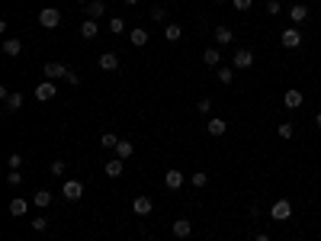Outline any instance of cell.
Returning a JSON list of instances; mask_svg holds the SVG:
<instances>
[{
  "instance_id": "1",
  "label": "cell",
  "mask_w": 321,
  "mask_h": 241,
  "mask_svg": "<svg viewBox=\"0 0 321 241\" xmlns=\"http://www.w3.org/2000/svg\"><path fill=\"white\" fill-rule=\"evenodd\" d=\"M39 23L45 29H55L58 23H61V10H55V7H42V13H39Z\"/></svg>"
},
{
  "instance_id": "2",
  "label": "cell",
  "mask_w": 321,
  "mask_h": 241,
  "mask_svg": "<svg viewBox=\"0 0 321 241\" xmlns=\"http://www.w3.org/2000/svg\"><path fill=\"white\" fill-rule=\"evenodd\" d=\"M61 193H64V200L77 203V200H81V196H84V183H81V180H64Z\"/></svg>"
},
{
  "instance_id": "3",
  "label": "cell",
  "mask_w": 321,
  "mask_h": 241,
  "mask_svg": "<svg viewBox=\"0 0 321 241\" xmlns=\"http://www.w3.org/2000/svg\"><path fill=\"white\" fill-rule=\"evenodd\" d=\"M270 215H273L276 222H286L289 215H292V203H289V200H276L273 209H270Z\"/></svg>"
},
{
  "instance_id": "4",
  "label": "cell",
  "mask_w": 321,
  "mask_h": 241,
  "mask_svg": "<svg viewBox=\"0 0 321 241\" xmlns=\"http://www.w3.org/2000/svg\"><path fill=\"white\" fill-rule=\"evenodd\" d=\"M52 96H55V84H52V81L45 77V81H42L39 87H35V100H39V103H48Z\"/></svg>"
},
{
  "instance_id": "5",
  "label": "cell",
  "mask_w": 321,
  "mask_h": 241,
  "mask_svg": "<svg viewBox=\"0 0 321 241\" xmlns=\"http://www.w3.org/2000/svg\"><path fill=\"white\" fill-rule=\"evenodd\" d=\"M183 183H186V177L180 171H167L164 174V186H167V190H180Z\"/></svg>"
},
{
  "instance_id": "6",
  "label": "cell",
  "mask_w": 321,
  "mask_h": 241,
  "mask_svg": "<svg viewBox=\"0 0 321 241\" xmlns=\"http://www.w3.org/2000/svg\"><path fill=\"white\" fill-rule=\"evenodd\" d=\"M132 209H135V215H151L154 203H151L148 196H135V200H132Z\"/></svg>"
},
{
  "instance_id": "7",
  "label": "cell",
  "mask_w": 321,
  "mask_h": 241,
  "mask_svg": "<svg viewBox=\"0 0 321 241\" xmlns=\"http://www.w3.org/2000/svg\"><path fill=\"white\" fill-rule=\"evenodd\" d=\"M254 64V52L251 48H238L234 52V68H251Z\"/></svg>"
},
{
  "instance_id": "8",
  "label": "cell",
  "mask_w": 321,
  "mask_h": 241,
  "mask_svg": "<svg viewBox=\"0 0 321 241\" xmlns=\"http://www.w3.org/2000/svg\"><path fill=\"white\" fill-rule=\"evenodd\" d=\"M68 74H71V71L64 68V64H58V61H48L45 64V77H48V81H55V77H68Z\"/></svg>"
},
{
  "instance_id": "9",
  "label": "cell",
  "mask_w": 321,
  "mask_h": 241,
  "mask_svg": "<svg viewBox=\"0 0 321 241\" xmlns=\"http://www.w3.org/2000/svg\"><path fill=\"white\" fill-rule=\"evenodd\" d=\"M283 103H286L289 106V110H299V106H302V90H286V93H283Z\"/></svg>"
},
{
  "instance_id": "10",
  "label": "cell",
  "mask_w": 321,
  "mask_h": 241,
  "mask_svg": "<svg viewBox=\"0 0 321 241\" xmlns=\"http://www.w3.org/2000/svg\"><path fill=\"white\" fill-rule=\"evenodd\" d=\"M280 39H283V45H286V48H299V45H302V35H299V29H286V32H283Z\"/></svg>"
},
{
  "instance_id": "11",
  "label": "cell",
  "mask_w": 321,
  "mask_h": 241,
  "mask_svg": "<svg viewBox=\"0 0 321 241\" xmlns=\"http://www.w3.org/2000/svg\"><path fill=\"white\" fill-rule=\"evenodd\" d=\"M164 39L167 42H180L183 39V26H180V23H167L164 26Z\"/></svg>"
},
{
  "instance_id": "12",
  "label": "cell",
  "mask_w": 321,
  "mask_h": 241,
  "mask_svg": "<svg viewBox=\"0 0 321 241\" xmlns=\"http://www.w3.org/2000/svg\"><path fill=\"white\" fill-rule=\"evenodd\" d=\"M119 68V58L113 55V52H103L100 55V71H116Z\"/></svg>"
},
{
  "instance_id": "13",
  "label": "cell",
  "mask_w": 321,
  "mask_h": 241,
  "mask_svg": "<svg viewBox=\"0 0 321 241\" xmlns=\"http://www.w3.org/2000/svg\"><path fill=\"white\" fill-rule=\"evenodd\" d=\"M96 32H100L96 20H84L81 23V39H96Z\"/></svg>"
},
{
  "instance_id": "14",
  "label": "cell",
  "mask_w": 321,
  "mask_h": 241,
  "mask_svg": "<svg viewBox=\"0 0 321 241\" xmlns=\"http://www.w3.org/2000/svg\"><path fill=\"white\" fill-rule=\"evenodd\" d=\"M103 174H106V177H122V158H113V161H106Z\"/></svg>"
},
{
  "instance_id": "15",
  "label": "cell",
  "mask_w": 321,
  "mask_h": 241,
  "mask_svg": "<svg viewBox=\"0 0 321 241\" xmlns=\"http://www.w3.org/2000/svg\"><path fill=\"white\" fill-rule=\"evenodd\" d=\"M103 13H106V3H103V0H90L87 3V16L90 20H100Z\"/></svg>"
},
{
  "instance_id": "16",
  "label": "cell",
  "mask_w": 321,
  "mask_h": 241,
  "mask_svg": "<svg viewBox=\"0 0 321 241\" xmlns=\"http://www.w3.org/2000/svg\"><path fill=\"white\" fill-rule=\"evenodd\" d=\"M113 151H116V158H132V154H135V148H132V142H125V138H119V145L116 148H113Z\"/></svg>"
},
{
  "instance_id": "17",
  "label": "cell",
  "mask_w": 321,
  "mask_h": 241,
  "mask_svg": "<svg viewBox=\"0 0 321 241\" xmlns=\"http://www.w3.org/2000/svg\"><path fill=\"white\" fill-rule=\"evenodd\" d=\"M203 61L209 64V68H219V61H222V52H219V48H205V52H203Z\"/></svg>"
},
{
  "instance_id": "18",
  "label": "cell",
  "mask_w": 321,
  "mask_h": 241,
  "mask_svg": "<svg viewBox=\"0 0 321 241\" xmlns=\"http://www.w3.org/2000/svg\"><path fill=\"white\" fill-rule=\"evenodd\" d=\"M190 232H193V225L186 219H177L174 222V235H177V238H190Z\"/></svg>"
},
{
  "instance_id": "19",
  "label": "cell",
  "mask_w": 321,
  "mask_h": 241,
  "mask_svg": "<svg viewBox=\"0 0 321 241\" xmlns=\"http://www.w3.org/2000/svg\"><path fill=\"white\" fill-rule=\"evenodd\" d=\"M289 20H292V23H305L308 20V10L302 7V3H295V7H289Z\"/></svg>"
},
{
  "instance_id": "20",
  "label": "cell",
  "mask_w": 321,
  "mask_h": 241,
  "mask_svg": "<svg viewBox=\"0 0 321 241\" xmlns=\"http://www.w3.org/2000/svg\"><path fill=\"white\" fill-rule=\"evenodd\" d=\"M232 39H234V32L228 26H215V42H219V45H228Z\"/></svg>"
},
{
  "instance_id": "21",
  "label": "cell",
  "mask_w": 321,
  "mask_h": 241,
  "mask_svg": "<svg viewBox=\"0 0 321 241\" xmlns=\"http://www.w3.org/2000/svg\"><path fill=\"white\" fill-rule=\"evenodd\" d=\"M23 52V45H20V39H7L3 42V55H10V58H16Z\"/></svg>"
},
{
  "instance_id": "22",
  "label": "cell",
  "mask_w": 321,
  "mask_h": 241,
  "mask_svg": "<svg viewBox=\"0 0 321 241\" xmlns=\"http://www.w3.org/2000/svg\"><path fill=\"white\" fill-rule=\"evenodd\" d=\"M26 209H29L26 200H10V215H16V219H20V215H26Z\"/></svg>"
},
{
  "instance_id": "23",
  "label": "cell",
  "mask_w": 321,
  "mask_h": 241,
  "mask_svg": "<svg viewBox=\"0 0 321 241\" xmlns=\"http://www.w3.org/2000/svg\"><path fill=\"white\" fill-rule=\"evenodd\" d=\"M209 135H225V119H209Z\"/></svg>"
},
{
  "instance_id": "24",
  "label": "cell",
  "mask_w": 321,
  "mask_h": 241,
  "mask_svg": "<svg viewBox=\"0 0 321 241\" xmlns=\"http://www.w3.org/2000/svg\"><path fill=\"white\" fill-rule=\"evenodd\" d=\"M129 39H132V45H148V32L145 29H132Z\"/></svg>"
},
{
  "instance_id": "25",
  "label": "cell",
  "mask_w": 321,
  "mask_h": 241,
  "mask_svg": "<svg viewBox=\"0 0 321 241\" xmlns=\"http://www.w3.org/2000/svg\"><path fill=\"white\" fill-rule=\"evenodd\" d=\"M32 203H35V206H39V209H45L48 203H52V193H48V190H39V193H35V196H32Z\"/></svg>"
},
{
  "instance_id": "26",
  "label": "cell",
  "mask_w": 321,
  "mask_h": 241,
  "mask_svg": "<svg viewBox=\"0 0 321 241\" xmlns=\"http://www.w3.org/2000/svg\"><path fill=\"white\" fill-rule=\"evenodd\" d=\"M190 183H193V186H196V190H199V186H205V183H209V174H203V171L190 174Z\"/></svg>"
},
{
  "instance_id": "27",
  "label": "cell",
  "mask_w": 321,
  "mask_h": 241,
  "mask_svg": "<svg viewBox=\"0 0 321 241\" xmlns=\"http://www.w3.org/2000/svg\"><path fill=\"white\" fill-rule=\"evenodd\" d=\"M110 32H113V35H122V32H125V20H122V16L110 20Z\"/></svg>"
},
{
  "instance_id": "28",
  "label": "cell",
  "mask_w": 321,
  "mask_h": 241,
  "mask_svg": "<svg viewBox=\"0 0 321 241\" xmlns=\"http://www.w3.org/2000/svg\"><path fill=\"white\" fill-rule=\"evenodd\" d=\"M100 145H103V148H116V145H119V138L113 135V132H103V135H100Z\"/></svg>"
},
{
  "instance_id": "29",
  "label": "cell",
  "mask_w": 321,
  "mask_h": 241,
  "mask_svg": "<svg viewBox=\"0 0 321 241\" xmlns=\"http://www.w3.org/2000/svg\"><path fill=\"white\" fill-rule=\"evenodd\" d=\"M7 110H23V96L20 93H10L7 96Z\"/></svg>"
},
{
  "instance_id": "30",
  "label": "cell",
  "mask_w": 321,
  "mask_h": 241,
  "mask_svg": "<svg viewBox=\"0 0 321 241\" xmlns=\"http://www.w3.org/2000/svg\"><path fill=\"white\" fill-rule=\"evenodd\" d=\"M215 77H219L222 84H232V81H234V71H228V68H219V71H215Z\"/></svg>"
},
{
  "instance_id": "31",
  "label": "cell",
  "mask_w": 321,
  "mask_h": 241,
  "mask_svg": "<svg viewBox=\"0 0 321 241\" xmlns=\"http://www.w3.org/2000/svg\"><path fill=\"white\" fill-rule=\"evenodd\" d=\"M7 164H10V171H20V164H23V154H20V151H13V154L7 158Z\"/></svg>"
},
{
  "instance_id": "32",
  "label": "cell",
  "mask_w": 321,
  "mask_h": 241,
  "mask_svg": "<svg viewBox=\"0 0 321 241\" xmlns=\"http://www.w3.org/2000/svg\"><path fill=\"white\" fill-rule=\"evenodd\" d=\"M209 110H212V100H199V103H196V113H199V116H209Z\"/></svg>"
},
{
  "instance_id": "33",
  "label": "cell",
  "mask_w": 321,
  "mask_h": 241,
  "mask_svg": "<svg viewBox=\"0 0 321 241\" xmlns=\"http://www.w3.org/2000/svg\"><path fill=\"white\" fill-rule=\"evenodd\" d=\"M276 132H280V138H292V125H289V122H280V125H276Z\"/></svg>"
},
{
  "instance_id": "34",
  "label": "cell",
  "mask_w": 321,
  "mask_h": 241,
  "mask_svg": "<svg viewBox=\"0 0 321 241\" xmlns=\"http://www.w3.org/2000/svg\"><path fill=\"white\" fill-rule=\"evenodd\" d=\"M7 183H10V186H20V183H23V174H20V171H10V174H7Z\"/></svg>"
},
{
  "instance_id": "35",
  "label": "cell",
  "mask_w": 321,
  "mask_h": 241,
  "mask_svg": "<svg viewBox=\"0 0 321 241\" xmlns=\"http://www.w3.org/2000/svg\"><path fill=\"white\" fill-rule=\"evenodd\" d=\"M48 171H52V177H61V174H64V161H52Z\"/></svg>"
},
{
  "instance_id": "36",
  "label": "cell",
  "mask_w": 321,
  "mask_h": 241,
  "mask_svg": "<svg viewBox=\"0 0 321 241\" xmlns=\"http://www.w3.org/2000/svg\"><path fill=\"white\" fill-rule=\"evenodd\" d=\"M164 16H167V10H164V7H154V10H151V20L164 23Z\"/></svg>"
},
{
  "instance_id": "37",
  "label": "cell",
  "mask_w": 321,
  "mask_h": 241,
  "mask_svg": "<svg viewBox=\"0 0 321 241\" xmlns=\"http://www.w3.org/2000/svg\"><path fill=\"white\" fill-rule=\"evenodd\" d=\"M266 13H270V16H280V0H270V3H266Z\"/></svg>"
},
{
  "instance_id": "38",
  "label": "cell",
  "mask_w": 321,
  "mask_h": 241,
  "mask_svg": "<svg viewBox=\"0 0 321 241\" xmlns=\"http://www.w3.org/2000/svg\"><path fill=\"white\" fill-rule=\"evenodd\" d=\"M232 3H234V10H241V13H244V10H251L254 0H232Z\"/></svg>"
},
{
  "instance_id": "39",
  "label": "cell",
  "mask_w": 321,
  "mask_h": 241,
  "mask_svg": "<svg viewBox=\"0 0 321 241\" xmlns=\"http://www.w3.org/2000/svg\"><path fill=\"white\" fill-rule=\"evenodd\" d=\"M32 228H35V232H45V228H48V222L39 215V219H32Z\"/></svg>"
},
{
  "instance_id": "40",
  "label": "cell",
  "mask_w": 321,
  "mask_h": 241,
  "mask_svg": "<svg viewBox=\"0 0 321 241\" xmlns=\"http://www.w3.org/2000/svg\"><path fill=\"white\" fill-rule=\"evenodd\" d=\"M254 241H270V235H263V232H260V235H257V238H254Z\"/></svg>"
},
{
  "instance_id": "41",
  "label": "cell",
  "mask_w": 321,
  "mask_h": 241,
  "mask_svg": "<svg viewBox=\"0 0 321 241\" xmlns=\"http://www.w3.org/2000/svg\"><path fill=\"white\" fill-rule=\"evenodd\" d=\"M315 125H318V129H321V113H318V116H315Z\"/></svg>"
},
{
  "instance_id": "42",
  "label": "cell",
  "mask_w": 321,
  "mask_h": 241,
  "mask_svg": "<svg viewBox=\"0 0 321 241\" xmlns=\"http://www.w3.org/2000/svg\"><path fill=\"white\" fill-rule=\"evenodd\" d=\"M125 3H129V7H135V3H138V0H125Z\"/></svg>"
},
{
  "instance_id": "43",
  "label": "cell",
  "mask_w": 321,
  "mask_h": 241,
  "mask_svg": "<svg viewBox=\"0 0 321 241\" xmlns=\"http://www.w3.org/2000/svg\"><path fill=\"white\" fill-rule=\"evenodd\" d=\"M212 3H225V0H212Z\"/></svg>"
},
{
  "instance_id": "44",
  "label": "cell",
  "mask_w": 321,
  "mask_h": 241,
  "mask_svg": "<svg viewBox=\"0 0 321 241\" xmlns=\"http://www.w3.org/2000/svg\"><path fill=\"white\" fill-rule=\"evenodd\" d=\"M77 3H90V0H77Z\"/></svg>"
},
{
  "instance_id": "45",
  "label": "cell",
  "mask_w": 321,
  "mask_h": 241,
  "mask_svg": "<svg viewBox=\"0 0 321 241\" xmlns=\"http://www.w3.org/2000/svg\"><path fill=\"white\" fill-rule=\"evenodd\" d=\"M148 241H157V238H148Z\"/></svg>"
},
{
  "instance_id": "46",
  "label": "cell",
  "mask_w": 321,
  "mask_h": 241,
  "mask_svg": "<svg viewBox=\"0 0 321 241\" xmlns=\"http://www.w3.org/2000/svg\"><path fill=\"white\" fill-rule=\"evenodd\" d=\"M318 7H321V0H318Z\"/></svg>"
}]
</instances>
